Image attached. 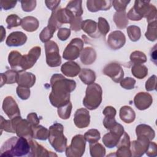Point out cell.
Wrapping results in <instances>:
<instances>
[{"mask_svg": "<svg viewBox=\"0 0 157 157\" xmlns=\"http://www.w3.org/2000/svg\"><path fill=\"white\" fill-rule=\"evenodd\" d=\"M150 58L151 60L156 64V45H155L154 47L151 48L150 52Z\"/></svg>", "mask_w": 157, "mask_h": 157, "instance_id": "obj_60", "label": "cell"}, {"mask_svg": "<svg viewBox=\"0 0 157 157\" xmlns=\"http://www.w3.org/2000/svg\"><path fill=\"white\" fill-rule=\"evenodd\" d=\"M115 155L118 157H131V156H132L130 147H128V146L118 147Z\"/></svg>", "mask_w": 157, "mask_h": 157, "instance_id": "obj_48", "label": "cell"}, {"mask_svg": "<svg viewBox=\"0 0 157 157\" xmlns=\"http://www.w3.org/2000/svg\"><path fill=\"white\" fill-rule=\"evenodd\" d=\"M127 33L129 38L132 42H136L139 40L141 36L140 28L135 25L129 26L127 28Z\"/></svg>", "mask_w": 157, "mask_h": 157, "instance_id": "obj_39", "label": "cell"}, {"mask_svg": "<svg viewBox=\"0 0 157 157\" xmlns=\"http://www.w3.org/2000/svg\"><path fill=\"white\" fill-rule=\"evenodd\" d=\"M18 72L14 69L7 70L4 73H1V87L4 84H12L17 83Z\"/></svg>", "mask_w": 157, "mask_h": 157, "instance_id": "obj_27", "label": "cell"}, {"mask_svg": "<svg viewBox=\"0 0 157 157\" xmlns=\"http://www.w3.org/2000/svg\"><path fill=\"white\" fill-rule=\"evenodd\" d=\"M82 1H70L66 9L74 17H80L83 14V9L82 7Z\"/></svg>", "mask_w": 157, "mask_h": 157, "instance_id": "obj_30", "label": "cell"}, {"mask_svg": "<svg viewBox=\"0 0 157 157\" xmlns=\"http://www.w3.org/2000/svg\"><path fill=\"white\" fill-rule=\"evenodd\" d=\"M27 40L26 35L21 31L11 33L7 37L6 44L9 47H19L24 45Z\"/></svg>", "mask_w": 157, "mask_h": 157, "instance_id": "obj_20", "label": "cell"}, {"mask_svg": "<svg viewBox=\"0 0 157 157\" xmlns=\"http://www.w3.org/2000/svg\"><path fill=\"white\" fill-rule=\"evenodd\" d=\"M84 137L90 144H94L100 139L101 134L98 130L96 129H91L85 133Z\"/></svg>", "mask_w": 157, "mask_h": 157, "instance_id": "obj_40", "label": "cell"}, {"mask_svg": "<svg viewBox=\"0 0 157 157\" xmlns=\"http://www.w3.org/2000/svg\"><path fill=\"white\" fill-rule=\"evenodd\" d=\"M145 89L148 91L156 90V76L155 75H153L146 81Z\"/></svg>", "mask_w": 157, "mask_h": 157, "instance_id": "obj_51", "label": "cell"}, {"mask_svg": "<svg viewBox=\"0 0 157 157\" xmlns=\"http://www.w3.org/2000/svg\"><path fill=\"white\" fill-rule=\"evenodd\" d=\"M2 110L10 119L15 117L20 116L19 107L16 101L10 96L6 97L3 100Z\"/></svg>", "mask_w": 157, "mask_h": 157, "instance_id": "obj_15", "label": "cell"}, {"mask_svg": "<svg viewBox=\"0 0 157 157\" xmlns=\"http://www.w3.org/2000/svg\"><path fill=\"white\" fill-rule=\"evenodd\" d=\"M63 126L55 123L49 128L48 141L55 151L62 153L67 147V139L63 134Z\"/></svg>", "mask_w": 157, "mask_h": 157, "instance_id": "obj_4", "label": "cell"}, {"mask_svg": "<svg viewBox=\"0 0 157 157\" xmlns=\"http://www.w3.org/2000/svg\"><path fill=\"white\" fill-rule=\"evenodd\" d=\"M11 121L15 133L18 137H23L28 139L33 138V129L27 120L18 116L12 118Z\"/></svg>", "mask_w": 157, "mask_h": 157, "instance_id": "obj_7", "label": "cell"}, {"mask_svg": "<svg viewBox=\"0 0 157 157\" xmlns=\"http://www.w3.org/2000/svg\"><path fill=\"white\" fill-rule=\"evenodd\" d=\"M30 146L26 138L12 137L2 145L0 150L1 156H23L28 155Z\"/></svg>", "mask_w": 157, "mask_h": 157, "instance_id": "obj_2", "label": "cell"}, {"mask_svg": "<svg viewBox=\"0 0 157 157\" xmlns=\"http://www.w3.org/2000/svg\"><path fill=\"white\" fill-rule=\"evenodd\" d=\"M21 8L25 12H31L36 6V1H21Z\"/></svg>", "mask_w": 157, "mask_h": 157, "instance_id": "obj_50", "label": "cell"}, {"mask_svg": "<svg viewBox=\"0 0 157 157\" xmlns=\"http://www.w3.org/2000/svg\"><path fill=\"white\" fill-rule=\"evenodd\" d=\"M74 122L78 128H84L89 126L90 123V115L88 110L84 108L77 109L74 114Z\"/></svg>", "mask_w": 157, "mask_h": 157, "instance_id": "obj_18", "label": "cell"}, {"mask_svg": "<svg viewBox=\"0 0 157 157\" xmlns=\"http://www.w3.org/2000/svg\"><path fill=\"white\" fill-rule=\"evenodd\" d=\"M130 2V1H124V0H117L112 1V4L114 9L117 12H121L125 10L127 5Z\"/></svg>", "mask_w": 157, "mask_h": 157, "instance_id": "obj_49", "label": "cell"}, {"mask_svg": "<svg viewBox=\"0 0 157 157\" xmlns=\"http://www.w3.org/2000/svg\"><path fill=\"white\" fill-rule=\"evenodd\" d=\"M7 28L11 29L13 27H17L21 25V19L16 14H11L7 16L6 20Z\"/></svg>", "mask_w": 157, "mask_h": 157, "instance_id": "obj_44", "label": "cell"}, {"mask_svg": "<svg viewBox=\"0 0 157 157\" xmlns=\"http://www.w3.org/2000/svg\"><path fill=\"white\" fill-rule=\"evenodd\" d=\"M0 122H1L0 123V128H1V133L3 130L6 132H8L15 133L11 120H7L4 119L2 116H1V121Z\"/></svg>", "mask_w": 157, "mask_h": 157, "instance_id": "obj_45", "label": "cell"}, {"mask_svg": "<svg viewBox=\"0 0 157 157\" xmlns=\"http://www.w3.org/2000/svg\"><path fill=\"white\" fill-rule=\"evenodd\" d=\"M120 118L126 123H131L133 122L136 118V113L134 110L129 106L124 105L120 108Z\"/></svg>", "mask_w": 157, "mask_h": 157, "instance_id": "obj_28", "label": "cell"}, {"mask_svg": "<svg viewBox=\"0 0 157 157\" xmlns=\"http://www.w3.org/2000/svg\"><path fill=\"white\" fill-rule=\"evenodd\" d=\"M130 60L134 64H143L147 61V56L140 51H134L130 55Z\"/></svg>", "mask_w": 157, "mask_h": 157, "instance_id": "obj_42", "label": "cell"}, {"mask_svg": "<svg viewBox=\"0 0 157 157\" xmlns=\"http://www.w3.org/2000/svg\"><path fill=\"white\" fill-rule=\"evenodd\" d=\"M157 146L155 142H150L148 147L146 151V154L148 156L154 157L157 155Z\"/></svg>", "mask_w": 157, "mask_h": 157, "instance_id": "obj_56", "label": "cell"}, {"mask_svg": "<svg viewBox=\"0 0 157 157\" xmlns=\"http://www.w3.org/2000/svg\"><path fill=\"white\" fill-rule=\"evenodd\" d=\"M16 91L18 96L22 100H26L30 96V90L29 88L18 85Z\"/></svg>", "mask_w": 157, "mask_h": 157, "instance_id": "obj_46", "label": "cell"}, {"mask_svg": "<svg viewBox=\"0 0 157 157\" xmlns=\"http://www.w3.org/2000/svg\"><path fill=\"white\" fill-rule=\"evenodd\" d=\"M28 142L30 146V151L28 155L29 156H57V155L52 151H48L40 144H39L36 141L28 139Z\"/></svg>", "mask_w": 157, "mask_h": 157, "instance_id": "obj_17", "label": "cell"}, {"mask_svg": "<svg viewBox=\"0 0 157 157\" xmlns=\"http://www.w3.org/2000/svg\"><path fill=\"white\" fill-rule=\"evenodd\" d=\"M82 22V17H74L70 22V28L72 30L75 31H78L81 29V25Z\"/></svg>", "mask_w": 157, "mask_h": 157, "instance_id": "obj_52", "label": "cell"}, {"mask_svg": "<svg viewBox=\"0 0 157 157\" xmlns=\"http://www.w3.org/2000/svg\"><path fill=\"white\" fill-rule=\"evenodd\" d=\"M136 80L131 77H126L120 81V86L126 90H132L134 88Z\"/></svg>", "mask_w": 157, "mask_h": 157, "instance_id": "obj_47", "label": "cell"}, {"mask_svg": "<svg viewBox=\"0 0 157 157\" xmlns=\"http://www.w3.org/2000/svg\"><path fill=\"white\" fill-rule=\"evenodd\" d=\"M102 90L101 86L96 83L88 85L86 89L85 96L83 99V105L88 109H96L102 102Z\"/></svg>", "mask_w": 157, "mask_h": 157, "instance_id": "obj_5", "label": "cell"}, {"mask_svg": "<svg viewBox=\"0 0 157 157\" xmlns=\"http://www.w3.org/2000/svg\"><path fill=\"white\" fill-rule=\"evenodd\" d=\"M146 38L150 41H155L157 38L156 20L148 23L147 32L145 34Z\"/></svg>", "mask_w": 157, "mask_h": 157, "instance_id": "obj_38", "label": "cell"}, {"mask_svg": "<svg viewBox=\"0 0 157 157\" xmlns=\"http://www.w3.org/2000/svg\"><path fill=\"white\" fill-rule=\"evenodd\" d=\"M56 29L47 25L45 27L42 31L40 32L39 35V38L42 42H47L50 40V39L53 37L54 33L56 31Z\"/></svg>", "mask_w": 157, "mask_h": 157, "instance_id": "obj_37", "label": "cell"}, {"mask_svg": "<svg viewBox=\"0 0 157 157\" xmlns=\"http://www.w3.org/2000/svg\"><path fill=\"white\" fill-rule=\"evenodd\" d=\"M74 17L66 8L58 7L52 11V15L48 20V25L57 29L63 23H70Z\"/></svg>", "mask_w": 157, "mask_h": 157, "instance_id": "obj_6", "label": "cell"}, {"mask_svg": "<svg viewBox=\"0 0 157 157\" xmlns=\"http://www.w3.org/2000/svg\"><path fill=\"white\" fill-rule=\"evenodd\" d=\"M132 74L139 79H142L148 74V68L142 64H133L131 67Z\"/></svg>", "mask_w": 157, "mask_h": 157, "instance_id": "obj_34", "label": "cell"}, {"mask_svg": "<svg viewBox=\"0 0 157 157\" xmlns=\"http://www.w3.org/2000/svg\"><path fill=\"white\" fill-rule=\"evenodd\" d=\"M153 102L152 96L146 92L138 93L134 98L135 106L140 110L148 109Z\"/></svg>", "mask_w": 157, "mask_h": 157, "instance_id": "obj_19", "label": "cell"}, {"mask_svg": "<svg viewBox=\"0 0 157 157\" xmlns=\"http://www.w3.org/2000/svg\"><path fill=\"white\" fill-rule=\"evenodd\" d=\"M112 6L111 1L90 0L86 1V7L89 11L96 12L99 10H107Z\"/></svg>", "mask_w": 157, "mask_h": 157, "instance_id": "obj_21", "label": "cell"}, {"mask_svg": "<svg viewBox=\"0 0 157 157\" xmlns=\"http://www.w3.org/2000/svg\"><path fill=\"white\" fill-rule=\"evenodd\" d=\"M98 30L101 35L105 36L110 30V26L105 18L99 17L98 23Z\"/></svg>", "mask_w": 157, "mask_h": 157, "instance_id": "obj_43", "label": "cell"}, {"mask_svg": "<svg viewBox=\"0 0 157 157\" xmlns=\"http://www.w3.org/2000/svg\"><path fill=\"white\" fill-rule=\"evenodd\" d=\"M39 25L38 20L32 16H27L21 19V28L28 31L33 32L37 29Z\"/></svg>", "mask_w": 157, "mask_h": 157, "instance_id": "obj_26", "label": "cell"}, {"mask_svg": "<svg viewBox=\"0 0 157 157\" xmlns=\"http://www.w3.org/2000/svg\"><path fill=\"white\" fill-rule=\"evenodd\" d=\"M81 29L91 37H99L100 34L98 30V24L95 21L87 19L82 21Z\"/></svg>", "mask_w": 157, "mask_h": 157, "instance_id": "obj_24", "label": "cell"}, {"mask_svg": "<svg viewBox=\"0 0 157 157\" xmlns=\"http://www.w3.org/2000/svg\"><path fill=\"white\" fill-rule=\"evenodd\" d=\"M17 3V1H9V0H1L0 5L1 9L5 10H9L13 8Z\"/></svg>", "mask_w": 157, "mask_h": 157, "instance_id": "obj_55", "label": "cell"}, {"mask_svg": "<svg viewBox=\"0 0 157 157\" xmlns=\"http://www.w3.org/2000/svg\"><path fill=\"white\" fill-rule=\"evenodd\" d=\"M80 55L81 62L85 65L93 64L96 59V52L93 48L90 47L82 49Z\"/></svg>", "mask_w": 157, "mask_h": 157, "instance_id": "obj_25", "label": "cell"}, {"mask_svg": "<svg viewBox=\"0 0 157 157\" xmlns=\"http://www.w3.org/2000/svg\"><path fill=\"white\" fill-rule=\"evenodd\" d=\"M71 35V29L66 28H62L58 29L57 37L62 41L66 40Z\"/></svg>", "mask_w": 157, "mask_h": 157, "instance_id": "obj_53", "label": "cell"}, {"mask_svg": "<svg viewBox=\"0 0 157 157\" xmlns=\"http://www.w3.org/2000/svg\"><path fill=\"white\" fill-rule=\"evenodd\" d=\"M1 42H2L4 40V38L6 37V30L4 28L3 26H1Z\"/></svg>", "mask_w": 157, "mask_h": 157, "instance_id": "obj_61", "label": "cell"}, {"mask_svg": "<svg viewBox=\"0 0 157 157\" xmlns=\"http://www.w3.org/2000/svg\"><path fill=\"white\" fill-rule=\"evenodd\" d=\"M113 21L118 28H125L128 24V20L126 16V10L116 12L113 15Z\"/></svg>", "mask_w": 157, "mask_h": 157, "instance_id": "obj_33", "label": "cell"}, {"mask_svg": "<svg viewBox=\"0 0 157 157\" xmlns=\"http://www.w3.org/2000/svg\"><path fill=\"white\" fill-rule=\"evenodd\" d=\"M104 115L105 117H115L117 111L115 109L110 105L107 106L104 108L102 112Z\"/></svg>", "mask_w": 157, "mask_h": 157, "instance_id": "obj_58", "label": "cell"}, {"mask_svg": "<svg viewBox=\"0 0 157 157\" xmlns=\"http://www.w3.org/2000/svg\"><path fill=\"white\" fill-rule=\"evenodd\" d=\"M60 1H45V3L46 4V6L48 9L50 10L53 11L56 8H58V5L60 3Z\"/></svg>", "mask_w": 157, "mask_h": 157, "instance_id": "obj_59", "label": "cell"}, {"mask_svg": "<svg viewBox=\"0 0 157 157\" xmlns=\"http://www.w3.org/2000/svg\"><path fill=\"white\" fill-rule=\"evenodd\" d=\"M150 140L145 137H137L136 140L131 142L130 148L132 156H142L146 152Z\"/></svg>", "mask_w": 157, "mask_h": 157, "instance_id": "obj_14", "label": "cell"}, {"mask_svg": "<svg viewBox=\"0 0 157 157\" xmlns=\"http://www.w3.org/2000/svg\"><path fill=\"white\" fill-rule=\"evenodd\" d=\"M127 18L132 21L147 18L148 23L156 20V8L149 1H135L134 6L126 14Z\"/></svg>", "mask_w": 157, "mask_h": 157, "instance_id": "obj_3", "label": "cell"}, {"mask_svg": "<svg viewBox=\"0 0 157 157\" xmlns=\"http://www.w3.org/2000/svg\"><path fill=\"white\" fill-rule=\"evenodd\" d=\"M36 82V76L31 72H25V71H20L18 72V77L17 79V84L19 86L31 88Z\"/></svg>", "mask_w": 157, "mask_h": 157, "instance_id": "obj_22", "label": "cell"}, {"mask_svg": "<svg viewBox=\"0 0 157 157\" xmlns=\"http://www.w3.org/2000/svg\"><path fill=\"white\" fill-rule=\"evenodd\" d=\"M117 122L116 121L115 117H105L103 120V124L104 127L109 130H110L112 128H113L117 124Z\"/></svg>", "mask_w": 157, "mask_h": 157, "instance_id": "obj_54", "label": "cell"}, {"mask_svg": "<svg viewBox=\"0 0 157 157\" xmlns=\"http://www.w3.org/2000/svg\"><path fill=\"white\" fill-rule=\"evenodd\" d=\"M124 132L123 126L121 124L117 123V124L110 130L109 132L105 134L103 136V144L109 148L115 147Z\"/></svg>", "mask_w": 157, "mask_h": 157, "instance_id": "obj_10", "label": "cell"}, {"mask_svg": "<svg viewBox=\"0 0 157 157\" xmlns=\"http://www.w3.org/2000/svg\"><path fill=\"white\" fill-rule=\"evenodd\" d=\"M33 138L45 140L48 138L49 131L46 128L44 127L42 125H37V126L33 128Z\"/></svg>", "mask_w": 157, "mask_h": 157, "instance_id": "obj_35", "label": "cell"}, {"mask_svg": "<svg viewBox=\"0 0 157 157\" xmlns=\"http://www.w3.org/2000/svg\"><path fill=\"white\" fill-rule=\"evenodd\" d=\"M103 74L110 77L116 83L120 82L124 77L123 68L117 63H112L107 64L103 69Z\"/></svg>", "mask_w": 157, "mask_h": 157, "instance_id": "obj_13", "label": "cell"}, {"mask_svg": "<svg viewBox=\"0 0 157 157\" xmlns=\"http://www.w3.org/2000/svg\"><path fill=\"white\" fill-rule=\"evenodd\" d=\"M107 44L112 50H118L124 46L126 42V37L120 31H114L108 36Z\"/></svg>", "mask_w": 157, "mask_h": 157, "instance_id": "obj_16", "label": "cell"}, {"mask_svg": "<svg viewBox=\"0 0 157 157\" xmlns=\"http://www.w3.org/2000/svg\"><path fill=\"white\" fill-rule=\"evenodd\" d=\"M79 78L83 83L88 85L93 83L96 80V74L93 71L90 69L83 68L80 71Z\"/></svg>", "mask_w": 157, "mask_h": 157, "instance_id": "obj_32", "label": "cell"}, {"mask_svg": "<svg viewBox=\"0 0 157 157\" xmlns=\"http://www.w3.org/2000/svg\"><path fill=\"white\" fill-rule=\"evenodd\" d=\"M45 51L46 55V63L52 67L59 66L61 64V59L59 53V47L57 44L49 40L45 44Z\"/></svg>", "mask_w": 157, "mask_h": 157, "instance_id": "obj_8", "label": "cell"}, {"mask_svg": "<svg viewBox=\"0 0 157 157\" xmlns=\"http://www.w3.org/2000/svg\"><path fill=\"white\" fill-rule=\"evenodd\" d=\"M41 48L39 46L33 47L28 53V54L23 55L21 71H25L31 68L36 63L38 58L40 56Z\"/></svg>", "mask_w": 157, "mask_h": 157, "instance_id": "obj_12", "label": "cell"}, {"mask_svg": "<svg viewBox=\"0 0 157 157\" xmlns=\"http://www.w3.org/2000/svg\"><path fill=\"white\" fill-rule=\"evenodd\" d=\"M137 137H145L150 141L153 140L155 136L154 130L148 125L145 124H139L136 129Z\"/></svg>", "mask_w": 157, "mask_h": 157, "instance_id": "obj_29", "label": "cell"}, {"mask_svg": "<svg viewBox=\"0 0 157 157\" xmlns=\"http://www.w3.org/2000/svg\"><path fill=\"white\" fill-rule=\"evenodd\" d=\"M52 91L49 94L51 104L57 108L70 102V93L76 87L74 80L67 79L59 74H53L50 79Z\"/></svg>", "mask_w": 157, "mask_h": 157, "instance_id": "obj_1", "label": "cell"}, {"mask_svg": "<svg viewBox=\"0 0 157 157\" xmlns=\"http://www.w3.org/2000/svg\"><path fill=\"white\" fill-rule=\"evenodd\" d=\"M86 140L83 135L77 134L72 139L71 144L66 148L67 157H80L85 152Z\"/></svg>", "mask_w": 157, "mask_h": 157, "instance_id": "obj_9", "label": "cell"}, {"mask_svg": "<svg viewBox=\"0 0 157 157\" xmlns=\"http://www.w3.org/2000/svg\"><path fill=\"white\" fill-rule=\"evenodd\" d=\"M83 47V41L80 38H74L65 48L63 57L66 60H74L80 55Z\"/></svg>", "mask_w": 157, "mask_h": 157, "instance_id": "obj_11", "label": "cell"}, {"mask_svg": "<svg viewBox=\"0 0 157 157\" xmlns=\"http://www.w3.org/2000/svg\"><path fill=\"white\" fill-rule=\"evenodd\" d=\"M80 66L74 61H67L62 64L61 67V72L69 77H76L80 72Z\"/></svg>", "mask_w": 157, "mask_h": 157, "instance_id": "obj_23", "label": "cell"}, {"mask_svg": "<svg viewBox=\"0 0 157 157\" xmlns=\"http://www.w3.org/2000/svg\"><path fill=\"white\" fill-rule=\"evenodd\" d=\"M23 55L18 51H12L8 56V62L13 69H21V63Z\"/></svg>", "mask_w": 157, "mask_h": 157, "instance_id": "obj_31", "label": "cell"}, {"mask_svg": "<svg viewBox=\"0 0 157 157\" xmlns=\"http://www.w3.org/2000/svg\"><path fill=\"white\" fill-rule=\"evenodd\" d=\"M27 120L31 124L33 128L37 126L40 121L39 118H38L37 114L34 112L30 113L27 116Z\"/></svg>", "mask_w": 157, "mask_h": 157, "instance_id": "obj_57", "label": "cell"}, {"mask_svg": "<svg viewBox=\"0 0 157 157\" xmlns=\"http://www.w3.org/2000/svg\"><path fill=\"white\" fill-rule=\"evenodd\" d=\"M90 152L92 157H102L105 155V149L99 143L90 144Z\"/></svg>", "mask_w": 157, "mask_h": 157, "instance_id": "obj_36", "label": "cell"}, {"mask_svg": "<svg viewBox=\"0 0 157 157\" xmlns=\"http://www.w3.org/2000/svg\"><path fill=\"white\" fill-rule=\"evenodd\" d=\"M72 105L71 102L58 108V115L63 120L68 119L71 114Z\"/></svg>", "mask_w": 157, "mask_h": 157, "instance_id": "obj_41", "label": "cell"}]
</instances>
